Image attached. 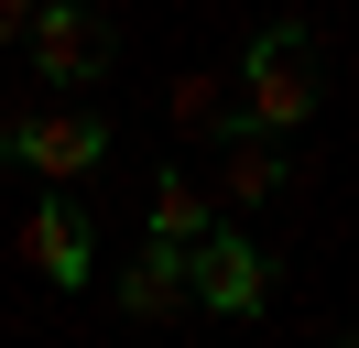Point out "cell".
I'll list each match as a JSON object with an SVG mask.
<instances>
[{"label":"cell","instance_id":"9c48e42d","mask_svg":"<svg viewBox=\"0 0 359 348\" xmlns=\"http://www.w3.org/2000/svg\"><path fill=\"white\" fill-rule=\"evenodd\" d=\"M163 120H175V130H229V87H218V76H175Z\"/></svg>","mask_w":359,"mask_h":348},{"label":"cell","instance_id":"3957f363","mask_svg":"<svg viewBox=\"0 0 359 348\" xmlns=\"http://www.w3.org/2000/svg\"><path fill=\"white\" fill-rule=\"evenodd\" d=\"M185 294H196V304H218V316H262L272 261L250 250L240 229H196V239H185Z\"/></svg>","mask_w":359,"mask_h":348},{"label":"cell","instance_id":"5b68a950","mask_svg":"<svg viewBox=\"0 0 359 348\" xmlns=\"http://www.w3.org/2000/svg\"><path fill=\"white\" fill-rule=\"evenodd\" d=\"M22 261L55 283V294H76V283L98 272V239H88V218H76V196H33V218H22Z\"/></svg>","mask_w":359,"mask_h":348},{"label":"cell","instance_id":"6da1fadb","mask_svg":"<svg viewBox=\"0 0 359 348\" xmlns=\"http://www.w3.org/2000/svg\"><path fill=\"white\" fill-rule=\"evenodd\" d=\"M229 98H240V109H229L240 130L283 142V130L316 109V65H305V33H294V22H272V33L250 44V65H240V87H229Z\"/></svg>","mask_w":359,"mask_h":348},{"label":"cell","instance_id":"7a4b0ae2","mask_svg":"<svg viewBox=\"0 0 359 348\" xmlns=\"http://www.w3.org/2000/svg\"><path fill=\"white\" fill-rule=\"evenodd\" d=\"M0 163H22L33 185H76V174L109 163V120H88V109H33V120H0Z\"/></svg>","mask_w":359,"mask_h":348},{"label":"cell","instance_id":"277c9868","mask_svg":"<svg viewBox=\"0 0 359 348\" xmlns=\"http://www.w3.org/2000/svg\"><path fill=\"white\" fill-rule=\"evenodd\" d=\"M22 44H33V65H44V87H88L98 65H109V44H98V11H88V0H33Z\"/></svg>","mask_w":359,"mask_h":348},{"label":"cell","instance_id":"ba28073f","mask_svg":"<svg viewBox=\"0 0 359 348\" xmlns=\"http://www.w3.org/2000/svg\"><path fill=\"white\" fill-rule=\"evenodd\" d=\"M196 229H207V185H196V174H153V239L185 250Z\"/></svg>","mask_w":359,"mask_h":348},{"label":"cell","instance_id":"52a82bcc","mask_svg":"<svg viewBox=\"0 0 359 348\" xmlns=\"http://www.w3.org/2000/svg\"><path fill=\"white\" fill-rule=\"evenodd\" d=\"M218 196H229V207H272V196H283V152H272L262 130H250V142L229 152V174H218Z\"/></svg>","mask_w":359,"mask_h":348},{"label":"cell","instance_id":"8992f818","mask_svg":"<svg viewBox=\"0 0 359 348\" xmlns=\"http://www.w3.org/2000/svg\"><path fill=\"white\" fill-rule=\"evenodd\" d=\"M120 304H131L142 326H163V316L185 304V250H175V239H142V250H131V272H120Z\"/></svg>","mask_w":359,"mask_h":348},{"label":"cell","instance_id":"30bf717a","mask_svg":"<svg viewBox=\"0 0 359 348\" xmlns=\"http://www.w3.org/2000/svg\"><path fill=\"white\" fill-rule=\"evenodd\" d=\"M22 22H33V0H0V44H22Z\"/></svg>","mask_w":359,"mask_h":348}]
</instances>
